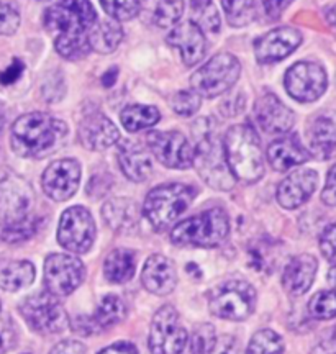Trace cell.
Here are the masks:
<instances>
[{
  "label": "cell",
  "instance_id": "db71d44e",
  "mask_svg": "<svg viewBox=\"0 0 336 354\" xmlns=\"http://www.w3.org/2000/svg\"><path fill=\"white\" fill-rule=\"evenodd\" d=\"M0 128H2V117H0Z\"/></svg>",
  "mask_w": 336,
  "mask_h": 354
},
{
  "label": "cell",
  "instance_id": "f907efd6",
  "mask_svg": "<svg viewBox=\"0 0 336 354\" xmlns=\"http://www.w3.org/2000/svg\"><path fill=\"white\" fill-rule=\"evenodd\" d=\"M117 73H118V69L117 68H110L107 73L104 74V76H102V84H104L105 87L107 88H110L115 84V81H117Z\"/></svg>",
  "mask_w": 336,
  "mask_h": 354
},
{
  "label": "cell",
  "instance_id": "603a6c76",
  "mask_svg": "<svg viewBox=\"0 0 336 354\" xmlns=\"http://www.w3.org/2000/svg\"><path fill=\"white\" fill-rule=\"evenodd\" d=\"M318 269V263L315 256L312 254H299L292 258L286 264L284 274H282V286L287 290V294L299 297L310 289L315 274Z\"/></svg>",
  "mask_w": 336,
  "mask_h": 354
},
{
  "label": "cell",
  "instance_id": "1f68e13d",
  "mask_svg": "<svg viewBox=\"0 0 336 354\" xmlns=\"http://www.w3.org/2000/svg\"><path fill=\"white\" fill-rule=\"evenodd\" d=\"M38 230V218L30 215L7 218L0 223V240L6 243H20L32 238Z\"/></svg>",
  "mask_w": 336,
  "mask_h": 354
},
{
  "label": "cell",
  "instance_id": "f1b7e54d",
  "mask_svg": "<svg viewBox=\"0 0 336 354\" xmlns=\"http://www.w3.org/2000/svg\"><path fill=\"white\" fill-rule=\"evenodd\" d=\"M87 38H89L91 50L100 53V55H110L122 43L123 30L115 20L95 21Z\"/></svg>",
  "mask_w": 336,
  "mask_h": 354
},
{
  "label": "cell",
  "instance_id": "277c9868",
  "mask_svg": "<svg viewBox=\"0 0 336 354\" xmlns=\"http://www.w3.org/2000/svg\"><path fill=\"white\" fill-rule=\"evenodd\" d=\"M45 28L59 41H89V32L97 21L91 0H59L43 17Z\"/></svg>",
  "mask_w": 336,
  "mask_h": 354
},
{
  "label": "cell",
  "instance_id": "e575fe53",
  "mask_svg": "<svg viewBox=\"0 0 336 354\" xmlns=\"http://www.w3.org/2000/svg\"><path fill=\"white\" fill-rule=\"evenodd\" d=\"M308 313L317 320H331L336 317V292H317L308 302Z\"/></svg>",
  "mask_w": 336,
  "mask_h": 354
},
{
  "label": "cell",
  "instance_id": "83f0119b",
  "mask_svg": "<svg viewBox=\"0 0 336 354\" xmlns=\"http://www.w3.org/2000/svg\"><path fill=\"white\" fill-rule=\"evenodd\" d=\"M141 10L159 28L176 25L184 13V0H144Z\"/></svg>",
  "mask_w": 336,
  "mask_h": 354
},
{
  "label": "cell",
  "instance_id": "30bf717a",
  "mask_svg": "<svg viewBox=\"0 0 336 354\" xmlns=\"http://www.w3.org/2000/svg\"><path fill=\"white\" fill-rule=\"evenodd\" d=\"M95 240V223L91 212L84 207H71L61 215L57 241L74 254H84Z\"/></svg>",
  "mask_w": 336,
  "mask_h": 354
},
{
  "label": "cell",
  "instance_id": "44dd1931",
  "mask_svg": "<svg viewBox=\"0 0 336 354\" xmlns=\"http://www.w3.org/2000/svg\"><path fill=\"white\" fill-rule=\"evenodd\" d=\"M307 141L315 158L331 156L336 148V110H324L308 122Z\"/></svg>",
  "mask_w": 336,
  "mask_h": 354
},
{
  "label": "cell",
  "instance_id": "8d00e7d4",
  "mask_svg": "<svg viewBox=\"0 0 336 354\" xmlns=\"http://www.w3.org/2000/svg\"><path fill=\"white\" fill-rule=\"evenodd\" d=\"M215 328L210 323H200L194 328L191 338V354H210L215 346Z\"/></svg>",
  "mask_w": 336,
  "mask_h": 354
},
{
  "label": "cell",
  "instance_id": "ac0fdd59",
  "mask_svg": "<svg viewBox=\"0 0 336 354\" xmlns=\"http://www.w3.org/2000/svg\"><path fill=\"white\" fill-rule=\"evenodd\" d=\"M166 41L169 46L179 50L185 66H194L203 59L207 50L205 33L196 21H183L178 24L167 35Z\"/></svg>",
  "mask_w": 336,
  "mask_h": 354
},
{
  "label": "cell",
  "instance_id": "60d3db41",
  "mask_svg": "<svg viewBox=\"0 0 336 354\" xmlns=\"http://www.w3.org/2000/svg\"><path fill=\"white\" fill-rule=\"evenodd\" d=\"M20 26V15L15 8L0 2V35H13Z\"/></svg>",
  "mask_w": 336,
  "mask_h": 354
},
{
  "label": "cell",
  "instance_id": "5bb4252c",
  "mask_svg": "<svg viewBox=\"0 0 336 354\" xmlns=\"http://www.w3.org/2000/svg\"><path fill=\"white\" fill-rule=\"evenodd\" d=\"M149 149L161 165L187 169L194 165V146L179 131H151L146 136Z\"/></svg>",
  "mask_w": 336,
  "mask_h": 354
},
{
  "label": "cell",
  "instance_id": "9c48e42d",
  "mask_svg": "<svg viewBox=\"0 0 336 354\" xmlns=\"http://www.w3.org/2000/svg\"><path fill=\"white\" fill-rule=\"evenodd\" d=\"M256 290L246 281H228L210 295V312L223 320L241 322L253 313Z\"/></svg>",
  "mask_w": 336,
  "mask_h": 354
},
{
  "label": "cell",
  "instance_id": "52a82bcc",
  "mask_svg": "<svg viewBox=\"0 0 336 354\" xmlns=\"http://www.w3.org/2000/svg\"><path fill=\"white\" fill-rule=\"evenodd\" d=\"M240 73L241 64L238 57L230 53H220L194 73L191 84L198 95L214 99L235 86Z\"/></svg>",
  "mask_w": 336,
  "mask_h": 354
},
{
  "label": "cell",
  "instance_id": "9a60e30c",
  "mask_svg": "<svg viewBox=\"0 0 336 354\" xmlns=\"http://www.w3.org/2000/svg\"><path fill=\"white\" fill-rule=\"evenodd\" d=\"M79 180H81L79 162L74 159H59L48 166L41 184L48 197L56 202H64L76 194Z\"/></svg>",
  "mask_w": 336,
  "mask_h": 354
},
{
  "label": "cell",
  "instance_id": "d6a6232c",
  "mask_svg": "<svg viewBox=\"0 0 336 354\" xmlns=\"http://www.w3.org/2000/svg\"><path fill=\"white\" fill-rule=\"evenodd\" d=\"M122 123L130 133H136L144 128L154 127L161 118V113L156 107L153 105H130L123 110L122 115Z\"/></svg>",
  "mask_w": 336,
  "mask_h": 354
},
{
  "label": "cell",
  "instance_id": "74e56055",
  "mask_svg": "<svg viewBox=\"0 0 336 354\" xmlns=\"http://www.w3.org/2000/svg\"><path fill=\"white\" fill-rule=\"evenodd\" d=\"M202 99L194 88H185V91H179L178 94L171 99L172 110L180 117H192L194 113L198 112L200 109Z\"/></svg>",
  "mask_w": 336,
  "mask_h": 354
},
{
  "label": "cell",
  "instance_id": "e0dca14e",
  "mask_svg": "<svg viewBox=\"0 0 336 354\" xmlns=\"http://www.w3.org/2000/svg\"><path fill=\"white\" fill-rule=\"evenodd\" d=\"M254 117L259 128L269 135H282L294 127V112L282 104V100L276 94L266 92L256 100Z\"/></svg>",
  "mask_w": 336,
  "mask_h": 354
},
{
  "label": "cell",
  "instance_id": "8992f818",
  "mask_svg": "<svg viewBox=\"0 0 336 354\" xmlns=\"http://www.w3.org/2000/svg\"><path fill=\"white\" fill-rule=\"evenodd\" d=\"M196 192L185 184H162L146 197L143 214L156 230H165L191 205Z\"/></svg>",
  "mask_w": 336,
  "mask_h": 354
},
{
  "label": "cell",
  "instance_id": "3957f363",
  "mask_svg": "<svg viewBox=\"0 0 336 354\" xmlns=\"http://www.w3.org/2000/svg\"><path fill=\"white\" fill-rule=\"evenodd\" d=\"M194 165L198 174L210 187L230 190L235 185V177L230 171L225 158L223 145L218 141L210 120H198L196 128V146H194Z\"/></svg>",
  "mask_w": 336,
  "mask_h": 354
},
{
  "label": "cell",
  "instance_id": "6da1fadb",
  "mask_svg": "<svg viewBox=\"0 0 336 354\" xmlns=\"http://www.w3.org/2000/svg\"><path fill=\"white\" fill-rule=\"evenodd\" d=\"M68 125L48 113L33 112L20 117L13 123L10 133L12 149L21 158H46L59 149Z\"/></svg>",
  "mask_w": 336,
  "mask_h": 354
},
{
  "label": "cell",
  "instance_id": "f6af8a7d",
  "mask_svg": "<svg viewBox=\"0 0 336 354\" xmlns=\"http://www.w3.org/2000/svg\"><path fill=\"white\" fill-rule=\"evenodd\" d=\"M321 201L326 205L336 207V165L331 167L326 177V184L324 192H321Z\"/></svg>",
  "mask_w": 336,
  "mask_h": 354
},
{
  "label": "cell",
  "instance_id": "7a4b0ae2",
  "mask_svg": "<svg viewBox=\"0 0 336 354\" xmlns=\"http://www.w3.org/2000/svg\"><path fill=\"white\" fill-rule=\"evenodd\" d=\"M225 158L233 177L253 184L264 174V159L258 133L250 125L228 128L223 141Z\"/></svg>",
  "mask_w": 336,
  "mask_h": 354
},
{
  "label": "cell",
  "instance_id": "d6986e66",
  "mask_svg": "<svg viewBox=\"0 0 336 354\" xmlns=\"http://www.w3.org/2000/svg\"><path fill=\"white\" fill-rule=\"evenodd\" d=\"M120 140V131L115 123L104 113L95 112L84 117L79 125V141L84 148L92 151H102L113 146Z\"/></svg>",
  "mask_w": 336,
  "mask_h": 354
},
{
  "label": "cell",
  "instance_id": "4dcf8cb0",
  "mask_svg": "<svg viewBox=\"0 0 336 354\" xmlns=\"http://www.w3.org/2000/svg\"><path fill=\"white\" fill-rule=\"evenodd\" d=\"M127 315V307L125 302L118 297V295L109 294L102 299L99 307H97L94 317L91 318L92 323H94L95 330H104L110 328V326L120 323Z\"/></svg>",
  "mask_w": 336,
  "mask_h": 354
},
{
  "label": "cell",
  "instance_id": "d590c367",
  "mask_svg": "<svg viewBox=\"0 0 336 354\" xmlns=\"http://www.w3.org/2000/svg\"><path fill=\"white\" fill-rule=\"evenodd\" d=\"M102 7L115 21L135 19L141 10L140 0H100Z\"/></svg>",
  "mask_w": 336,
  "mask_h": 354
},
{
  "label": "cell",
  "instance_id": "ba28073f",
  "mask_svg": "<svg viewBox=\"0 0 336 354\" xmlns=\"http://www.w3.org/2000/svg\"><path fill=\"white\" fill-rule=\"evenodd\" d=\"M20 313L30 328L41 335L61 333L69 325L63 305L50 292H39L25 299L20 305Z\"/></svg>",
  "mask_w": 336,
  "mask_h": 354
},
{
  "label": "cell",
  "instance_id": "ee69618b",
  "mask_svg": "<svg viewBox=\"0 0 336 354\" xmlns=\"http://www.w3.org/2000/svg\"><path fill=\"white\" fill-rule=\"evenodd\" d=\"M24 71H25V64L21 63L20 59H13V63L8 66L6 71L0 73V84H3V86H10V84L17 82L21 74H24Z\"/></svg>",
  "mask_w": 336,
  "mask_h": 354
},
{
  "label": "cell",
  "instance_id": "4fadbf2b",
  "mask_svg": "<svg viewBox=\"0 0 336 354\" xmlns=\"http://www.w3.org/2000/svg\"><path fill=\"white\" fill-rule=\"evenodd\" d=\"M286 88L292 99L299 102H315L325 94L328 77L324 66L310 61H300L286 73Z\"/></svg>",
  "mask_w": 336,
  "mask_h": 354
},
{
  "label": "cell",
  "instance_id": "ab89813d",
  "mask_svg": "<svg viewBox=\"0 0 336 354\" xmlns=\"http://www.w3.org/2000/svg\"><path fill=\"white\" fill-rule=\"evenodd\" d=\"M17 344V326L8 315H0V354H7Z\"/></svg>",
  "mask_w": 336,
  "mask_h": 354
},
{
  "label": "cell",
  "instance_id": "cb8c5ba5",
  "mask_svg": "<svg viewBox=\"0 0 336 354\" xmlns=\"http://www.w3.org/2000/svg\"><path fill=\"white\" fill-rule=\"evenodd\" d=\"M118 165L123 174L133 183H144L153 174V159L143 146L133 141H123L118 146Z\"/></svg>",
  "mask_w": 336,
  "mask_h": 354
},
{
  "label": "cell",
  "instance_id": "4316f807",
  "mask_svg": "<svg viewBox=\"0 0 336 354\" xmlns=\"http://www.w3.org/2000/svg\"><path fill=\"white\" fill-rule=\"evenodd\" d=\"M35 281V266L30 261H0V287L17 292Z\"/></svg>",
  "mask_w": 336,
  "mask_h": 354
},
{
  "label": "cell",
  "instance_id": "7402d4cb",
  "mask_svg": "<svg viewBox=\"0 0 336 354\" xmlns=\"http://www.w3.org/2000/svg\"><path fill=\"white\" fill-rule=\"evenodd\" d=\"M141 282L154 295L171 294L178 284L174 263L162 254L149 256L141 272Z\"/></svg>",
  "mask_w": 336,
  "mask_h": 354
},
{
  "label": "cell",
  "instance_id": "836d02e7",
  "mask_svg": "<svg viewBox=\"0 0 336 354\" xmlns=\"http://www.w3.org/2000/svg\"><path fill=\"white\" fill-rule=\"evenodd\" d=\"M284 353V342L276 331L261 330L253 335L248 344L246 354H282Z\"/></svg>",
  "mask_w": 336,
  "mask_h": 354
},
{
  "label": "cell",
  "instance_id": "2e32d148",
  "mask_svg": "<svg viewBox=\"0 0 336 354\" xmlns=\"http://www.w3.org/2000/svg\"><path fill=\"white\" fill-rule=\"evenodd\" d=\"M302 43V33L292 26H281L256 39L254 55L263 64L277 63L292 55Z\"/></svg>",
  "mask_w": 336,
  "mask_h": 354
},
{
  "label": "cell",
  "instance_id": "bcb514c9",
  "mask_svg": "<svg viewBox=\"0 0 336 354\" xmlns=\"http://www.w3.org/2000/svg\"><path fill=\"white\" fill-rule=\"evenodd\" d=\"M210 354H238V342L233 336H220Z\"/></svg>",
  "mask_w": 336,
  "mask_h": 354
},
{
  "label": "cell",
  "instance_id": "484cf974",
  "mask_svg": "<svg viewBox=\"0 0 336 354\" xmlns=\"http://www.w3.org/2000/svg\"><path fill=\"white\" fill-rule=\"evenodd\" d=\"M102 215L107 225L115 232H131L138 227L140 209L130 198H113L102 209Z\"/></svg>",
  "mask_w": 336,
  "mask_h": 354
},
{
  "label": "cell",
  "instance_id": "c3c4849f",
  "mask_svg": "<svg viewBox=\"0 0 336 354\" xmlns=\"http://www.w3.org/2000/svg\"><path fill=\"white\" fill-rule=\"evenodd\" d=\"M294 0H263L264 10L271 19H279Z\"/></svg>",
  "mask_w": 336,
  "mask_h": 354
},
{
  "label": "cell",
  "instance_id": "7c38bea8",
  "mask_svg": "<svg viewBox=\"0 0 336 354\" xmlns=\"http://www.w3.org/2000/svg\"><path fill=\"white\" fill-rule=\"evenodd\" d=\"M86 277L82 261L71 254H51L45 263V286L55 297L73 294Z\"/></svg>",
  "mask_w": 336,
  "mask_h": 354
},
{
  "label": "cell",
  "instance_id": "f546056e",
  "mask_svg": "<svg viewBox=\"0 0 336 354\" xmlns=\"http://www.w3.org/2000/svg\"><path fill=\"white\" fill-rule=\"evenodd\" d=\"M135 269V254L131 253V251L123 250V248L110 251V254L105 258L104 263L105 277H107L110 282H115V284H123V282L130 281V279L133 277Z\"/></svg>",
  "mask_w": 336,
  "mask_h": 354
},
{
  "label": "cell",
  "instance_id": "f5cc1de1",
  "mask_svg": "<svg viewBox=\"0 0 336 354\" xmlns=\"http://www.w3.org/2000/svg\"><path fill=\"white\" fill-rule=\"evenodd\" d=\"M328 19H330L331 24H336V7L331 8V13L328 15Z\"/></svg>",
  "mask_w": 336,
  "mask_h": 354
},
{
  "label": "cell",
  "instance_id": "d4e9b609",
  "mask_svg": "<svg viewBox=\"0 0 336 354\" xmlns=\"http://www.w3.org/2000/svg\"><path fill=\"white\" fill-rule=\"evenodd\" d=\"M268 159L274 169L284 172L307 162L310 159V153L304 148L297 136L289 135L269 145Z\"/></svg>",
  "mask_w": 336,
  "mask_h": 354
},
{
  "label": "cell",
  "instance_id": "5b68a950",
  "mask_svg": "<svg viewBox=\"0 0 336 354\" xmlns=\"http://www.w3.org/2000/svg\"><path fill=\"white\" fill-rule=\"evenodd\" d=\"M228 233V215L222 209H210L180 221L172 230L171 240L180 246L215 248L227 240Z\"/></svg>",
  "mask_w": 336,
  "mask_h": 354
},
{
  "label": "cell",
  "instance_id": "816d5d0a",
  "mask_svg": "<svg viewBox=\"0 0 336 354\" xmlns=\"http://www.w3.org/2000/svg\"><path fill=\"white\" fill-rule=\"evenodd\" d=\"M328 282L331 284V287H333V292H336V266H333V268L330 269Z\"/></svg>",
  "mask_w": 336,
  "mask_h": 354
},
{
  "label": "cell",
  "instance_id": "8fae6325",
  "mask_svg": "<svg viewBox=\"0 0 336 354\" xmlns=\"http://www.w3.org/2000/svg\"><path fill=\"white\" fill-rule=\"evenodd\" d=\"M187 344V331L180 325L178 310L159 308L153 318L149 331V351L151 354H180Z\"/></svg>",
  "mask_w": 336,
  "mask_h": 354
},
{
  "label": "cell",
  "instance_id": "7bdbcfd3",
  "mask_svg": "<svg viewBox=\"0 0 336 354\" xmlns=\"http://www.w3.org/2000/svg\"><path fill=\"white\" fill-rule=\"evenodd\" d=\"M310 354H336V326L330 328L318 339Z\"/></svg>",
  "mask_w": 336,
  "mask_h": 354
},
{
  "label": "cell",
  "instance_id": "7dc6e473",
  "mask_svg": "<svg viewBox=\"0 0 336 354\" xmlns=\"http://www.w3.org/2000/svg\"><path fill=\"white\" fill-rule=\"evenodd\" d=\"M50 354H87V349L76 339H66L57 343Z\"/></svg>",
  "mask_w": 336,
  "mask_h": 354
},
{
  "label": "cell",
  "instance_id": "b9f144b4",
  "mask_svg": "<svg viewBox=\"0 0 336 354\" xmlns=\"http://www.w3.org/2000/svg\"><path fill=\"white\" fill-rule=\"evenodd\" d=\"M320 250L331 264L336 266V223L325 228L320 236Z\"/></svg>",
  "mask_w": 336,
  "mask_h": 354
},
{
  "label": "cell",
  "instance_id": "ffe728a7",
  "mask_svg": "<svg viewBox=\"0 0 336 354\" xmlns=\"http://www.w3.org/2000/svg\"><path fill=\"white\" fill-rule=\"evenodd\" d=\"M318 184V174L313 169H299L286 177L277 187V202L284 209L294 210L304 205Z\"/></svg>",
  "mask_w": 336,
  "mask_h": 354
},
{
  "label": "cell",
  "instance_id": "681fc988",
  "mask_svg": "<svg viewBox=\"0 0 336 354\" xmlns=\"http://www.w3.org/2000/svg\"><path fill=\"white\" fill-rule=\"evenodd\" d=\"M99 354H138V349L135 348V344L120 342V343L110 344V346L102 349Z\"/></svg>",
  "mask_w": 336,
  "mask_h": 354
},
{
  "label": "cell",
  "instance_id": "f35d334b",
  "mask_svg": "<svg viewBox=\"0 0 336 354\" xmlns=\"http://www.w3.org/2000/svg\"><path fill=\"white\" fill-rule=\"evenodd\" d=\"M254 0H222V7L232 25H245L253 12Z\"/></svg>",
  "mask_w": 336,
  "mask_h": 354
}]
</instances>
